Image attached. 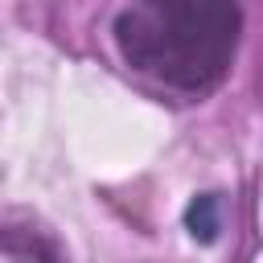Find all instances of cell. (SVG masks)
I'll use <instances>...</instances> for the list:
<instances>
[{
	"instance_id": "cell-1",
	"label": "cell",
	"mask_w": 263,
	"mask_h": 263,
	"mask_svg": "<svg viewBox=\"0 0 263 263\" xmlns=\"http://www.w3.org/2000/svg\"><path fill=\"white\" fill-rule=\"evenodd\" d=\"M242 12L222 0H136L115 12L119 58L173 90L201 95L230 70Z\"/></svg>"
},
{
	"instance_id": "cell-2",
	"label": "cell",
	"mask_w": 263,
	"mask_h": 263,
	"mask_svg": "<svg viewBox=\"0 0 263 263\" xmlns=\"http://www.w3.org/2000/svg\"><path fill=\"white\" fill-rule=\"evenodd\" d=\"M0 263H66V255H62L58 238H53L49 230H41L37 222L8 218V222H4Z\"/></svg>"
},
{
	"instance_id": "cell-3",
	"label": "cell",
	"mask_w": 263,
	"mask_h": 263,
	"mask_svg": "<svg viewBox=\"0 0 263 263\" xmlns=\"http://www.w3.org/2000/svg\"><path fill=\"white\" fill-rule=\"evenodd\" d=\"M222 222H226V210H222V193H201L189 201L185 210V230L197 238V242H214L222 234Z\"/></svg>"
}]
</instances>
